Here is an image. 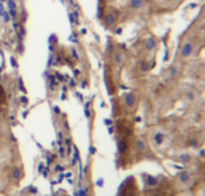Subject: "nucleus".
Returning a JSON list of instances; mask_svg holds the SVG:
<instances>
[{"instance_id":"423d86ee","label":"nucleus","mask_w":205,"mask_h":196,"mask_svg":"<svg viewBox=\"0 0 205 196\" xmlns=\"http://www.w3.org/2000/svg\"><path fill=\"white\" fill-rule=\"evenodd\" d=\"M12 179H14L15 181H20L23 179V170L19 168V166H16V168H14V170H12Z\"/></svg>"},{"instance_id":"39448f33","label":"nucleus","mask_w":205,"mask_h":196,"mask_svg":"<svg viewBox=\"0 0 205 196\" xmlns=\"http://www.w3.org/2000/svg\"><path fill=\"white\" fill-rule=\"evenodd\" d=\"M192 179V174L189 172H182L178 174V183L179 184H188Z\"/></svg>"},{"instance_id":"f3484780","label":"nucleus","mask_w":205,"mask_h":196,"mask_svg":"<svg viewBox=\"0 0 205 196\" xmlns=\"http://www.w3.org/2000/svg\"><path fill=\"white\" fill-rule=\"evenodd\" d=\"M127 196H139V194H138V192H135V191H134V192H130Z\"/></svg>"},{"instance_id":"f03ea898","label":"nucleus","mask_w":205,"mask_h":196,"mask_svg":"<svg viewBox=\"0 0 205 196\" xmlns=\"http://www.w3.org/2000/svg\"><path fill=\"white\" fill-rule=\"evenodd\" d=\"M193 53H194V46H193V43L186 42V43H184V45H182L181 56L184 57V58H189V57L193 56Z\"/></svg>"},{"instance_id":"0eeeda50","label":"nucleus","mask_w":205,"mask_h":196,"mask_svg":"<svg viewBox=\"0 0 205 196\" xmlns=\"http://www.w3.org/2000/svg\"><path fill=\"white\" fill-rule=\"evenodd\" d=\"M127 148H128V144H127V141L126 140H122L120 142H117V150H119V153L123 154L127 150Z\"/></svg>"},{"instance_id":"f257e3e1","label":"nucleus","mask_w":205,"mask_h":196,"mask_svg":"<svg viewBox=\"0 0 205 196\" xmlns=\"http://www.w3.org/2000/svg\"><path fill=\"white\" fill-rule=\"evenodd\" d=\"M117 16H119V11L113 10V8H108L105 11V26L108 28H112L117 23Z\"/></svg>"},{"instance_id":"aec40b11","label":"nucleus","mask_w":205,"mask_h":196,"mask_svg":"<svg viewBox=\"0 0 205 196\" xmlns=\"http://www.w3.org/2000/svg\"><path fill=\"white\" fill-rule=\"evenodd\" d=\"M19 196H24V195H19Z\"/></svg>"},{"instance_id":"7ed1b4c3","label":"nucleus","mask_w":205,"mask_h":196,"mask_svg":"<svg viewBox=\"0 0 205 196\" xmlns=\"http://www.w3.org/2000/svg\"><path fill=\"white\" fill-rule=\"evenodd\" d=\"M123 100H124V104L128 108H134L135 104H136V97H135L134 93H127V95H124Z\"/></svg>"},{"instance_id":"f8f14e48","label":"nucleus","mask_w":205,"mask_h":196,"mask_svg":"<svg viewBox=\"0 0 205 196\" xmlns=\"http://www.w3.org/2000/svg\"><path fill=\"white\" fill-rule=\"evenodd\" d=\"M167 73H169V75H167V77H169V79H174V77L177 76V69H175L174 66H171L169 71H167Z\"/></svg>"},{"instance_id":"2eb2a0df","label":"nucleus","mask_w":205,"mask_h":196,"mask_svg":"<svg viewBox=\"0 0 205 196\" xmlns=\"http://www.w3.org/2000/svg\"><path fill=\"white\" fill-rule=\"evenodd\" d=\"M72 57H73V58H74L76 61L79 60V56H77V51L74 50V49H72Z\"/></svg>"},{"instance_id":"a211bd4d","label":"nucleus","mask_w":205,"mask_h":196,"mask_svg":"<svg viewBox=\"0 0 205 196\" xmlns=\"http://www.w3.org/2000/svg\"><path fill=\"white\" fill-rule=\"evenodd\" d=\"M97 184H99V187H101V184H102V180H101V179H100L99 181H97Z\"/></svg>"},{"instance_id":"ddd939ff","label":"nucleus","mask_w":205,"mask_h":196,"mask_svg":"<svg viewBox=\"0 0 205 196\" xmlns=\"http://www.w3.org/2000/svg\"><path fill=\"white\" fill-rule=\"evenodd\" d=\"M113 60H115V62H116V64H122L123 62V54H122V53H115Z\"/></svg>"},{"instance_id":"9d476101","label":"nucleus","mask_w":205,"mask_h":196,"mask_svg":"<svg viewBox=\"0 0 205 196\" xmlns=\"http://www.w3.org/2000/svg\"><path fill=\"white\" fill-rule=\"evenodd\" d=\"M155 46H157V42H155L154 38H149L146 41V49L147 50H154Z\"/></svg>"},{"instance_id":"6e6552de","label":"nucleus","mask_w":205,"mask_h":196,"mask_svg":"<svg viewBox=\"0 0 205 196\" xmlns=\"http://www.w3.org/2000/svg\"><path fill=\"white\" fill-rule=\"evenodd\" d=\"M154 142L157 145H161L162 142H163V140H165V134L163 133H161V131H158V133H155V135H154Z\"/></svg>"},{"instance_id":"1a4fd4ad","label":"nucleus","mask_w":205,"mask_h":196,"mask_svg":"<svg viewBox=\"0 0 205 196\" xmlns=\"http://www.w3.org/2000/svg\"><path fill=\"white\" fill-rule=\"evenodd\" d=\"M143 4H145V2L143 0H131L130 2V7L134 8V10H139Z\"/></svg>"},{"instance_id":"6ab92c4d","label":"nucleus","mask_w":205,"mask_h":196,"mask_svg":"<svg viewBox=\"0 0 205 196\" xmlns=\"http://www.w3.org/2000/svg\"><path fill=\"white\" fill-rule=\"evenodd\" d=\"M109 2H115V0H109Z\"/></svg>"},{"instance_id":"4468645a","label":"nucleus","mask_w":205,"mask_h":196,"mask_svg":"<svg viewBox=\"0 0 205 196\" xmlns=\"http://www.w3.org/2000/svg\"><path fill=\"white\" fill-rule=\"evenodd\" d=\"M150 68H151V66H150V65H149V64H147V62H142V68H141V69H142V71H143V72H146V71H149V69H150Z\"/></svg>"},{"instance_id":"9b49d317","label":"nucleus","mask_w":205,"mask_h":196,"mask_svg":"<svg viewBox=\"0 0 205 196\" xmlns=\"http://www.w3.org/2000/svg\"><path fill=\"white\" fill-rule=\"evenodd\" d=\"M135 145H136V149L139 150V152H145L146 150V144H145V141L143 140H136Z\"/></svg>"},{"instance_id":"20e7f679","label":"nucleus","mask_w":205,"mask_h":196,"mask_svg":"<svg viewBox=\"0 0 205 196\" xmlns=\"http://www.w3.org/2000/svg\"><path fill=\"white\" fill-rule=\"evenodd\" d=\"M143 177H145V181H146L147 187L154 188V187L158 185V179H155L154 176H151V174H143Z\"/></svg>"},{"instance_id":"dca6fc26","label":"nucleus","mask_w":205,"mask_h":196,"mask_svg":"<svg viewBox=\"0 0 205 196\" xmlns=\"http://www.w3.org/2000/svg\"><path fill=\"white\" fill-rule=\"evenodd\" d=\"M204 154H205V150H204V149H201V150H200V152H198V156L203 158V157H204Z\"/></svg>"}]
</instances>
